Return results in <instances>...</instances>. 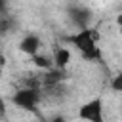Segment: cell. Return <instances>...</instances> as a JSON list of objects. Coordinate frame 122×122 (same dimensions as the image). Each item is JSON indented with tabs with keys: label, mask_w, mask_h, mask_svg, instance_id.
Returning a JSON list of instances; mask_svg holds the SVG:
<instances>
[{
	"label": "cell",
	"mask_w": 122,
	"mask_h": 122,
	"mask_svg": "<svg viewBox=\"0 0 122 122\" xmlns=\"http://www.w3.org/2000/svg\"><path fill=\"white\" fill-rule=\"evenodd\" d=\"M78 118L84 122H105L103 118V101L101 97H93L80 105L78 109Z\"/></svg>",
	"instance_id": "3"
},
{
	"label": "cell",
	"mask_w": 122,
	"mask_h": 122,
	"mask_svg": "<svg viewBox=\"0 0 122 122\" xmlns=\"http://www.w3.org/2000/svg\"><path fill=\"white\" fill-rule=\"evenodd\" d=\"M13 27H15V21H13L10 15H2V17H0V32H2V34H8Z\"/></svg>",
	"instance_id": "9"
},
{
	"label": "cell",
	"mask_w": 122,
	"mask_h": 122,
	"mask_svg": "<svg viewBox=\"0 0 122 122\" xmlns=\"http://www.w3.org/2000/svg\"><path fill=\"white\" fill-rule=\"evenodd\" d=\"M116 25L122 29V13H118V15H116Z\"/></svg>",
	"instance_id": "12"
},
{
	"label": "cell",
	"mask_w": 122,
	"mask_h": 122,
	"mask_svg": "<svg viewBox=\"0 0 122 122\" xmlns=\"http://www.w3.org/2000/svg\"><path fill=\"white\" fill-rule=\"evenodd\" d=\"M40 48H42V40L36 34H25L19 42V51H23L29 57H34L36 53H40Z\"/></svg>",
	"instance_id": "5"
},
{
	"label": "cell",
	"mask_w": 122,
	"mask_h": 122,
	"mask_svg": "<svg viewBox=\"0 0 122 122\" xmlns=\"http://www.w3.org/2000/svg\"><path fill=\"white\" fill-rule=\"evenodd\" d=\"M40 90H32V88H21L11 95V103L23 111H32L38 112V103H40Z\"/></svg>",
	"instance_id": "2"
},
{
	"label": "cell",
	"mask_w": 122,
	"mask_h": 122,
	"mask_svg": "<svg viewBox=\"0 0 122 122\" xmlns=\"http://www.w3.org/2000/svg\"><path fill=\"white\" fill-rule=\"evenodd\" d=\"M69 17H71V21L78 27V30L90 29L92 11H90L86 6H82V4H72V6H69Z\"/></svg>",
	"instance_id": "4"
},
{
	"label": "cell",
	"mask_w": 122,
	"mask_h": 122,
	"mask_svg": "<svg viewBox=\"0 0 122 122\" xmlns=\"http://www.w3.org/2000/svg\"><path fill=\"white\" fill-rule=\"evenodd\" d=\"M51 57H53L55 69H67V65H69V61H71V51H69L67 48L59 46V48H55V51H53Z\"/></svg>",
	"instance_id": "7"
},
{
	"label": "cell",
	"mask_w": 122,
	"mask_h": 122,
	"mask_svg": "<svg viewBox=\"0 0 122 122\" xmlns=\"http://www.w3.org/2000/svg\"><path fill=\"white\" fill-rule=\"evenodd\" d=\"M67 40L72 46H76V50L82 53L84 59H88V61H101V51L97 48V32L93 29L76 30Z\"/></svg>",
	"instance_id": "1"
},
{
	"label": "cell",
	"mask_w": 122,
	"mask_h": 122,
	"mask_svg": "<svg viewBox=\"0 0 122 122\" xmlns=\"http://www.w3.org/2000/svg\"><path fill=\"white\" fill-rule=\"evenodd\" d=\"M111 88H112L114 92H120V93H122V72H118V74L112 76V80H111Z\"/></svg>",
	"instance_id": "10"
},
{
	"label": "cell",
	"mask_w": 122,
	"mask_h": 122,
	"mask_svg": "<svg viewBox=\"0 0 122 122\" xmlns=\"http://www.w3.org/2000/svg\"><path fill=\"white\" fill-rule=\"evenodd\" d=\"M65 78H67L65 69H51V71H48V72L42 76V88H46L48 92H51L53 88L61 86Z\"/></svg>",
	"instance_id": "6"
},
{
	"label": "cell",
	"mask_w": 122,
	"mask_h": 122,
	"mask_svg": "<svg viewBox=\"0 0 122 122\" xmlns=\"http://www.w3.org/2000/svg\"><path fill=\"white\" fill-rule=\"evenodd\" d=\"M32 59V63H34V67H38V69H42V71H51V69H55V65H53V57H50V55H44V53H36L34 57H30Z\"/></svg>",
	"instance_id": "8"
},
{
	"label": "cell",
	"mask_w": 122,
	"mask_h": 122,
	"mask_svg": "<svg viewBox=\"0 0 122 122\" xmlns=\"http://www.w3.org/2000/svg\"><path fill=\"white\" fill-rule=\"evenodd\" d=\"M50 122H67V118H65V116H61V114H55V116H51V118H50Z\"/></svg>",
	"instance_id": "11"
}]
</instances>
